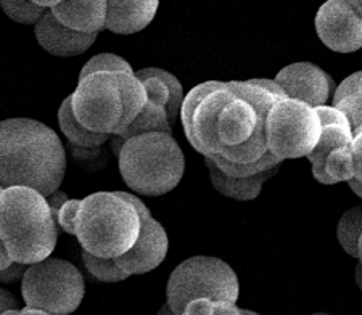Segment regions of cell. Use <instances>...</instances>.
I'll use <instances>...</instances> for the list:
<instances>
[{
	"instance_id": "52a82bcc",
	"label": "cell",
	"mask_w": 362,
	"mask_h": 315,
	"mask_svg": "<svg viewBox=\"0 0 362 315\" xmlns=\"http://www.w3.org/2000/svg\"><path fill=\"white\" fill-rule=\"evenodd\" d=\"M240 285L235 271L214 256H194L173 271L166 285V304L180 315L197 299L237 304Z\"/></svg>"
},
{
	"instance_id": "d6a6232c",
	"label": "cell",
	"mask_w": 362,
	"mask_h": 315,
	"mask_svg": "<svg viewBox=\"0 0 362 315\" xmlns=\"http://www.w3.org/2000/svg\"><path fill=\"white\" fill-rule=\"evenodd\" d=\"M251 84H255V85H258V87H261V89H264V90H267V92H271V93H274V95H277V97H285V93H284V90L280 89L279 87V84L276 83V81H271V79H248Z\"/></svg>"
},
{
	"instance_id": "ee69618b",
	"label": "cell",
	"mask_w": 362,
	"mask_h": 315,
	"mask_svg": "<svg viewBox=\"0 0 362 315\" xmlns=\"http://www.w3.org/2000/svg\"><path fill=\"white\" fill-rule=\"evenodd\" d=\"M311 315H329V314H325V312H316V314H311Z\"/></svg>"
},
{
	"instance_id": "7bdbcfd3",
	"label": "cell",
	"mask_w": 362,
	"mask_h": 315,
	"mask_svg": "<svg viewBox=\"0 0 362 315\" xmlns=\"http://www.w3.org/2000/svg\"><path fill=\"white\" fill-rule=\"evenodd\" d=\"M18 312L20 311H7V312H4V314H0V315H16Z\"/></svg>"
},
{
	"instance_id": "b9f144b4",
	"label": "cell",
	"mask_w": 362,
	"mask_h": 315,
	"mask_svg": "<svg viewBox=\"0 0 362 315\" xmlns=\"http://www.w3.org/2000/svg\"><path fill=\"white\" fill-rule=\"evenodd\" d=\"M242 314L243 315H261V314L255 312V311H250V309H242Z\"/></svg>"
},
{
	"instance_id": "ab89813d",
	"label": "cell",
	"mask_w": 362,
	"mask_h": 315,
	"mask_svg": "<svg viewBox=\"0 0 362 315\" xmlns=\"http://www.w3.org/2000/svg\"><path fill=\"white\" fill-rule=\"evenodd\" d=\"M156 315H176V314H174V312L171 311V309H169L168 304H165V306H163V307L160 309L158 314H156Z\"/></svg>"
},
{
	"instance_id": "3957f363",
	"label": "cell",
	"mask_w": 362,
	"mask_h": 315,
	"mask_svg": "<svg viewBox=\"0 0 362 315\" xmlns=\"http://www.w3.org/2000/svg\"><path fill=\"white\" fill-rule=\"evenodd\" d=\"M74 118L87 131L122 136L147 105V92L134 74L95 73L71 93Z\"/></svg>"
},
{
	"instance_id": "9a60e30c",
	"label": "cell",
	"mask_w": 362,
	"mask_h": 315,
	"mask_svg": "<svg viewBox=\"0 0 362 315\" xmlns=\"http://www.w3.org/2000/svg\"><path fill=\"white\" fill-rule=\"evenodd\" d=\"M134 76L144 84L147 102L166 108L171 127L176 122L184 103V87L173 73L160 68H144L134 71Z\"/></svg>"
},
{
	"instance_id": "8992f818",
	"label": "cell",
	"mask_w": 362,
	"mask_h": 315,
	"mask_svg": "<svg viewBox=\"0 0 362 315\" xmlns=\"http://www.w3.org/2000/svg\"><path fill=\"white\" fill-rule=\"evenodd\" d=\"M139 232L137 209L116 191H97L81 200L76 237L86 253L116 259L136 244Z\"/></svg>"
},
{
	"instance_id": "d4e9b609",
	"label": "cell",
	"mask_w": 362,
	"mask_h": 315,
	"mask_svg": "<svg viewBox=\"0 0 362 315\" xmlns=\"http://www.w3.org/2000/svg\"><path fill=\"white\" fill-rule=\"evenodd\" d=\"M95 73H127L134 74L132 66L127 63L124 58H121L115 54H100L92 57L89 61L86 63L84 68L81 69L79 81L86 79L87 76Z\"/></svg>"
},
{
	"instance_id": "836d02e7",
	"label": "cell",
	"mask_w": 362,
	"mask_h": 315,
	"mask_svg": "<svg viewBox=\"0 0 362 315\" xmlns=\"http://www.w3.org/2000/svg\"><path fill=\"white\" fill-rule=\"evenodd\" d=\"M11 258L8 256V251L7 248H5V244L2 243V240H0V272H2L4 269H7L8 266H11Z\"/></svg>"
},
{
	"instance_id": "4fadbf2b",
	"label": "cell",
	"mask_w": 362,
	"mask_h": 315,
	"mask_svg": "<svg viewBox=\"0 0 362 315\" xmlns=\"http://www.w3.org/2000/svg\"><path fill=\"white\" fill-rule=\"evenodd\" d=\"M314 109H316V113L319 116L322 129H320V137L316 148H314L306 158L313 166V177L316 179L319 184L325 185V158L337 148L351 147L354 133L346 114L340 112V109L334 108L332 105H324V107H317Z\"/></svg>"
},
{
	"instance_id": "f546056e",
	"label": "cell",
	"mask_w": 362,
	"mask_h": 315,
	"mask_svg": "<svg viewBox=\"0 0 362 315\" xmlns=\"http://www.w3.org/2000/svg\"><path fill=\"white\" fill-rule=\"evenodd\" d=\"M26 269H28V266H25V264L11 262V266H8L7 269H4L2 272H0V283H5V285L16 283L20 278H23V275H25Z\"/></svg>"
},
{
	"instance_id": "f35d334b",
	"label": "cell",
	"mask_w": 362,
	"mask_h": 315,
	"mask_svg": "<svg viewBox=\"0 0 362 315\" xmlns=\"http://www.w3.org/2000/svg\"><path fill=\"white\" fill-rule=\"evenodd\" d=\"M349 186H351V190L362 200V185L356 182V180H351V182H349Z\"/></svg>"
},
{
	"instance_id": "1f68e13d",
	"label": "cell",
	"mask_w": 362,
	"mask_h": 315,
	"mask_svg": "<svg viewBox=\"0 0 362 315\" xmlns=\"http://www.w3.org/2000/svg\"><path fill=\"white\" fill-rule=\"evenodd\" d=\"M7 311H20V302L13 293L0 287V314Z\"/></svg>"
},
{
	"instance_id": "8fae6325",
	"label": "cell",
	"mask_w": 362,
	"mask_h": 315,
	"mask_svg": "<svg viewBox=\"0 0 362 315\" xmlns=\"http://www.w3.org/2000/svg\"><path fill=\"white\" fill-rule=\"evenodd\" d=\"M316 31L322 44L337 54L362 49V20L348 0H329L316 15Z\"/></svg>"
},
{
	"instance_id": "277c9868",
	"label": "cell",
	"mask_w": 362,
	"mask_h": 315,
	"mask_svg": "<svg viewBox=\"0 0 362 315\" xmlns=\"http://www.w3.org/2000/svg\"><path fill=\"white\" fill-rule=\"evenodd\" d=\"M0 240L13 262L37 264L50 258L58 227L45 196L26 186H11L0 194Z\"/></svg>"
},
{
	"instance_id": "484cf974",
	"label": "cell",
	"mask_w": 362,
	"mask_h": 315,
	"mask_svg": "<svg viewBox=\"0 0 362 315\" xmlns=\"http://www.w3.org/2000/svg\"><path fill=\"white\" fill-rule=\"evenodd\" d=\"M0 7L5 11V15L10 20H13L20 25H34L45 15L44 8L36 5L34 0H28V2H20V0H2Z\"/></svg>"
},
{
	"instance_id": "5b68a950",
	"label": "cell",
	"mask_w": 362,
	"mask_h": 315,
	"mask_svg": "<svg viewBox=\"0 0 362 315\" xmlns=\"http://www.w3.org/2000/svg\"><path fill=\"white\" fill-rule=\"evenodd\" d=\"M121 177L142 196H161L180 184L185 156L173 133L150 132L126 140L118 155Z\"/></svg>"
},
{
	"instance_id": "d6986e66",
	"label": "cell",
	"mask_w": 362,
	"mask_h": 315,
	"mask_svg": "<svg viewBox=\"0 0 362 315\" xmlns=\"http://www.w3.org/2000/svg\"><path fill=\"white\" fill-rule=\"evenodd\" d=\"M150 132H165V133H173V127L168 121V113L166 108L156 107V105H151L147 102L142 112L134 119L132 124L127 127V131L122 133V136H112L110 137V143H112L113 153L118 156L121 147L124 145L126 140L132 137L142 136V133H150Z\"/></svg>"
},
{
	"instance_id": "60d3db41",
	"label": "cell",
	"mask_w": 362,
	"mask_h": 315,
	"mask_svg": "<svg viewBox=\"0 0 362 315\" xmlns=\"http://www.w3.org/2000/svg\"><path fill=\"white\" fill-rule=\"evenodd\" d=\"M358 259H359V264L362 266V235H361V240H359V253H358Z\"/></svg>"
},
{
	"instance_id": "f6af8a7d",
	"label": "cell",
	"mask_w": 362,
	"mask_h": 315,
	"mask_svg": "<svg viewBox=\"0 0 362 315\" xmlns=\"http://www.w3.org/2000/svg\"><path fill=\"white\" fill-rule=\"evenodd\" d=\"M2 191H4V189H2V186H0V194H2Z\"/></svg>"
},
{
	"instance_id": "4dcf8cb0",
	"label": "cell",
	"mask_w": 362,
	"mask_h": 315,
	"mask_svg": "<svg viewBox=\"0 0 362 315\" xmlns=\"http://www.w3.org/2000/svg\"><path fill=\"white\" fill-rule=\"evenodd\" d=\"M45 200H47V204H49V208H50L52 218H54V220L57 222V215H58V213H60L62 206L69 200L66 191H62L60 189H58V190L54 191V194L47 196Z\"/></svg>"
},
{
	"instance_id": "7402d4cb",
	"label": "cell",
	"mask_w": 362,
	"mask_h": 315,
	"mask_svg": "<svg viewBox=\"0 0 362 315\" xmlns=\"http://www.w3.org/2000/svg\"><path fill=\"white\" fill-rule=\"evenodd\" d=\"M362 235V206L348 209L337 227V238L344 253L358 259L359 240Z\"/></svg>"
},
{
	"instance_id": "5bb4252c",
	"label": "cell",
	"mask_w": 362,
	"mask_h": 315,
	"mask_svg": "<svg viewBox=\"0 0 362 315\" xmlns=\"http://www.w3.org/2000/svg\"><path fill=\"white\" fill-rule=\"evenodd\" d=\"M34 34H36L39 45L47 54L60 58H71L86 54L98 36V34H81L71 31L62 23H58L49 10L36 23Z\"/></svg>"
},
{
	"instance_id": "9c48e42d",
	"label": "cell",
	"mask_w": 362,
	"mask_h": 315,
	"mask_svg": "<svg viewBox=\"0 0 362 315\" xmlns=\"http://www.w3.org/2000/svg\"><path fill=\"white\" fill-rule=\"evenodd\" d=\"M316 109L293 98H279L266 118L267 151L279 161L306 158L320 137Z\"/></svg>"
},
{
	"instance_id": "83f0119b",
	"label": "cell",
	"mask_w": 362,
	"mask_h": 315,
	"mask_svg": "<svg viewBox=\"0 0 362 315\" xmlns=\"http://www.w3.org/2000/svg\"><path fill=\"white\" fill-rule=\"evenodd\" d=\"M81 206V200H68L63 204L60 213L57 215L58 230H63L68 235H76V218Z\"/></svg>"
},
{
	"instance_id": "4316f807",
	"label": "cell",
	"mask_w": 362,
	"mask_h": 315,
	"mask_svg": "<svg viewBox=\"0 0 362 315\" xmlns=\"http://www.w3.org/2000/svg\"><path fill=\"white\" fill-rule=\"evenodd\" d=\"M180 315H243L242 307L232 302L197 299L190 302Z\"/></svg>"
},
{
	"instance_id": "7a4b0ae2",
	"label": "cell",
	"mask_w": 362,
	"mask_h": 315,
	"mask_svg": "<svg viewBox=\"0 0 362 315\" xmlns=\"http://www.w3.org/2000/svg\"><path fill=\"white\" fill-rule=\"evenodd\" d=\"M66 153L57 132L29 118L0 121V186H26L49 196L65 179Z\"/></svg>"
},
{
	"instance_id": "e0dca14e",
	"label": "cell",
	"mask_w": 362,
	"mask_h": 315,
	"mask_svg": "<svg viewBox=\"0 0 362 315\" xmlns=\"http://www.w3.org/2000/svg\"><path fill=\"white\" fill-rule=\"evenodd\" d=\"M50 13L58 23L81 34H98L105 29L107 20V0L89 2H62L57 0Z\"/></svg>"
},
{
	"instance_id": "2e32d148",
	"label": "cell",
	"mask_w": 362,
	"mask_h": 315,
	"mask_svg": "<svg viewBox=\"0 0 362 315\" xmlns=\"http://www.w3.org/2000/svg\"><path fill=\"white\" fill-rule=\"evenodd\" d=\"M158 7L156 0H108L105 29L121 36L140 32L155 20Z\"/></svg>"
},
{
	"instance_id": "6da1fadb",
	"label": "cell",
	"mask_w": 362,
	"mask_h": 315,
	"mask_svg": "<svg viewBox=\"0 0 362 315\" xmlns=\"http://www.w3.org/2000/svg\"><path fill=\"white\" fill-rule=\"evenodd\" d=\"M279 98L250 81H208L184 97L185 137L213 162L251 165L267 153L266 118Z\"/></svg>"
},
{
	"instance_id": "f1b7e54d",
	"label": "cell",
	"mask_w": 362,
	"mask_h": 315,
	"mask_svg": "<svg viewBox=\"0 0 362 315\" xmlns=\"http://www.w3.org/2000/svg\"><path fill=\"white\" fill-rule=\"evenodd\" d=\"M351 151L354 161V180L362 185V129L354 132Z\"/></svg>"
},
{
	"instance_id": "30bf717a",
	"label": "cell",
	"mask_w": 362,
	"mask_h": 315,
	"mask_svg": "<svg viewBox=\"0 0 362 315\" xmlns=\"http://www.w3.org/2000/svg\"><path fill=\"white\" fill-rule=\"evenodd\" d=\"M116 194L129 201L137 209L140 218V232L136 244L127 253L116 258V264L129 277L155 271L168 256L169 238L165 227L151 215L147 204L139 196L127 191H116Z\"/></svg>"
},
{
	"instance_id": "7c38bea8",
	"label": "cell",
	"mask_w": 362,
	"mask_h": 315,
	"mask_svg": "<svg viewBox=\"0 0 362 315\" xmlns=\"http://www.w3.org/2000/svg\"><path fill=\"white\" fill-rule=\"evenodd\" d=\"M276 83L285 97L300 100L311 108L324 107L335 93V81L322 68L309 61H298L280 69Z\"/></svg>"
},
{
	"instance_id": "d590c367",
	"label": "cell",
	"mask_w": 362,
	"mask_h": 315,
	"mask_svg": "<svg viewBox=\"0 0 362 315\" xmlns=\"http://www.w3.org/2000/svg\"><path fill=\"white\" fill-rule=\"evenodd\" d=\"M16 315H50L47 312H42V311H36V309H29V307H25V309H20V312Z\"/></svg>"
},
{
	"instance_id": "74e56055",
	"label": "cell",
	"mask_w": 362,
	"mask_h": 315,
	"mask_svg": "<svg viewBox=\"0 0 362 315\" xmlns=\"http://www.w3.org/2000/svg\"><path fill=\"white\" fill-rule=\"evenodd\" d=\"M356 285H358V288L362 291V266L361 264L356 266Z\"/></svg>"
},
{
	"instance_id": "ac0fdd59",
	"label": "cell",
	"mask_w": 362,
	"mask_h": 315,
	"mask_svg": "<svg viewBox=\"0 0 362 315\" xmlns=\"http://www.w3.org/2000/svg\"><path fill=\"white\" fill-rule=\"evenodd\" d=\"M204 165L208 167L209 179H211V184L216 191H219L221 195L232 198V200L237 201L256 200L261 194L262 185L276 176L279 171V167H276L271 169V171L256 174V176L251 177H229L221 172L209 160H204Z\"/></svg>"
},
{
	"instance_id": "603a6c76",
	"label": "cell",
	"mask_w": 362,
	"mask_h": 315,
	"mask_svg": "<svg viewBox=\"0 0 362 315\" xmlns=\"http://www.w3.org/2000/svg\"><path fill=\"white\" fill-rule=\"evenodd\" d=\"M325 185H335L340 182L354 180V161L351 147H340L332 151L325 158L324 165Z\"/></svg>"
},
{
	"instance_id": "8d00e7d4",
	"label": "cell",
	"mask_w": 362,
	"mask_h": 315,
	"mask_svg": "<svg viewBox=\"0 0 362 315\" xmlns=\"http://www.w3.org/2000/svg\"><path fill=\"white\" fill-rule=\"evenodd\" d=\"M34 2H36V5L40 8H44V10L49 8L50 10L55 5L57 0H34Z\"/></svg>"
},
{
	"instance_id": "e575fe53",
	"label": "cell",
	"mask_w": 362,
	"mask_h": 315,
	"mask_svg": "<svg viewBox=\"0 0 362 315\" xmlns=\"http://www.w3.org/2000/svg\"><path fill=\"white\" fill-rule=\"evenodd\" d=\"M348 2L351 5V8L356 11V15L362 20V0H348Z\"/></svg>"
},
{
	"instance_id": "ba28073f",
	"label": "cell",
	"mask_w": 362,
	"mask_h": 315,
	"mask_svg": "<svg viewBox=\"0 0 362 315\" xmlns=\"http://www.w3.org/2000/svg\"><path fill=\"white\" fill-rule=\"evenodd\" d=\"M26 307L50 315H69L78 311L86 295L83 273L71 262L47 258L28 266L21 278Z\"/></svg>"
},
{
	"instance_id": "cb8c5ba5",
	"label": "cell",
	"mask_w": 362,
	"mask_h": 315,
	"mask_svg": "<svg viewBox=\"0 0 362 315\" xmlns=\"http://www.w3.org/2000/svg\"><path fill=\"white\" fill-rule=\"evenodd\" d=\"M81 254H83V264L86 267V271L89 272V275L93 280H97V282L119 283L124 282L126 278H129V275H126V273L119 269L115 259L97 258V256L86 253L84 249Z\"/></svg>"
},
{
	"instance_id": "ffe728a7",
	"label": "cell",
	"mask_w": 362,
	"mask_h": 315,
	"mask_svg": "<svg viewBox=\"0 0 362 315\" xmlns=\"http://www.w3.org/2000/svg\"><path fill=\"white\" fill-rule=\"evenodd\" d=\"M332 107L346 114L353 133L362 129V71L348 76L337 87Z\"/></svg>"
},
{
	"instance_id": "44dd1931",
	"label": "cell",
	"mask_w": 362,
	"mask_h": 315,
	"mask_svg": "<svg viewBox=\"0 0 362 315\" xmlns=\"http://www.w3.org/2000/svg\"><path fill=\"white\" fill-rule=\"evenodd\" d=\"M58 124H60V131L63 132V136L73 145H78V147L98 148L110 140V136L90 132L79 124L73 113L71 95L66 97L60 105V109H58Z\"/></svg>"
}]
</instances>
